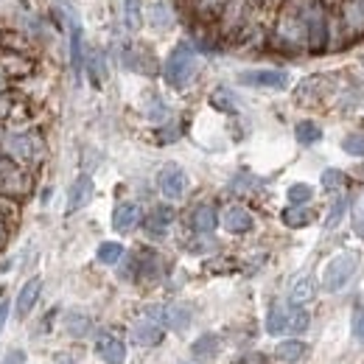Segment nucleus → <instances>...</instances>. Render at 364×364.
Here are the masks:
<instances>
[{"mask_svg": "<svg viewBox=\"0 0 364 364\" xmlns=\"http://www.w3.org/2000/svg\"><path fill=\"white\" fill-rule=\"evenodd\" d=\"M218 224V213L213 205H199L196 211H194V216H191V227L199 233V235H208V233H213Z\"/></svg>", "mask_w": 364, "mask_h": 364, "instance_id": "obj_13", "label": "nucleus"}, {"mask_svg": "<svg viewBox=\"0 0 364 364\" xmlns=\"http://www.w3.org/2000/svg\"><path fill=\"white\" fill-rule=\"evenodd\" d=\"M148 319H154L157 325H165L171 331H185L194 319V311L182 303H171V305H151L148 311Z\"/></svg>", "mask_w": 364, "mask_h": 364, "instance_id": "obj_3", "label": "nucleus"}, {"mask_svg": "<svg viewBox=\"0 0 364 364\" xmlns=\"http://www.w3.org/2000/svg\"><path fill=\"white\" fill-rule=\"evenodd\" d=\"M171 221H174V211H171L168 205H157V208L146 216V233H148L151 238H163V235L168 233Z\"/></svg>", "mask_w": 364, "mask_h": 364, "instance_id": "obj_12", "label": "nucleus"}, {"mask_svg": "<svg viewBox=\"0 0 364 364\" xmlns=\"http://www.w3.org/2000/svg\"><path fill=\"white\" fill-rule=\"evenodd\" d=\"M342 148H345V154H351V157H364V135H348V138L342 141Z\"/></svg>", "mask_w": 364, "mask_h": 364, "instance_id": "obj_31", "label": "nucleus"}, {"mask_svg": "<svg viewBox=\"0 0 364 364\" xmlns=\"http://www.w3.org/2000/svg\"><path fill=\"white\" fill-rule=\"evenodd\" d=\"M281 218H283L286 227H294V230H297V227H308V224L314 221V213H311L308 208H303V205H291V208L283 211Z\"/></svg>", "mask_w": 364, "mask_h": 364, "instance_id": "obj_21", "label": "nucleus"}, {"mask_svg": "<svg viewBox=\"0 0 364 364\" xmlns=\"http://www.w3.org/2000/svg\"><path fill=\"white\" fill-rule=\"evenodd\" d=\"M196 68H199L196 51H194L188 42H180V45H174V51H171L168 59H165V81H168L171 87L182 90V87L191 84Z\"/></svg>", "mask_w": 364, "mask_h": 364, "instance_id": "obj_1", "label": "nucleus"}, {"mask_svg": "<svg viewBox=\"0 0 364 364\" xmlns=\"http://www.w3.org/2000/svg\"><path fill=\"white\" fill-rule=\"evenodd\" d=\"M185 364H196V362H185Z\"/></svg>", "mask_w": 364, "mask_h": 364, "instance_id": "obj_38", "label": "nucleus"}, {"mask_svg": "<svg viewBox=\"0 0 364 364\" xmlns=\"http://www.w3.org/2000/svg\"><path fill=\"white\" fill-rule=\"evenodd\" d=\"M141 218H143V213L135 202H121L112 213V227H115V233H132L141 224Z\"/></svg>", "mask_w": 364, "mask_h": 364, "instance_id": "obj_10", "label": "nucleus"}, {"mask_svg": "<svg viewBox=\"0 0 364 364\" xmlns=\"http://www.w3.org/2000/svg\"><path fill=\"white\" fill-rule=\"evenodd\" d=\"M221 224H224L227 233L241 235V233H249L255 221H252V213H249L244 205H230V208L224 211V216H221Z\"/></svg>", "mask_w": 364, "mask_h": 364, "instance_id": "obj_7", "label": "nucleus"}, {"mask_svg": "<svg viewBox=\"0 0 364 364\" xmlns=\"http://www.w3.org/2000/svg\"><path fill=\"white\" fill-rule=\"evenodd\" d=\"M151 25H157V28L171 25V14H168L165 3H154V6H151Z\"/></svg>", "mask_w": 364, "mask_h": 364, "instance_id": "obj_32", "label": "nucleus"}, {"mask_svg": "<svg viewBox=\"0 0 364 364\" xmlns=\"http://www.w3.org/2000/svg\"><path fill=\"white\" fill-rule=\"evenodd\" d=\"M314 294H317L314 278H311V275H303V278H297V281L291 283L289 300H291V305H305V303L314 300Z\"/></svg>", "mask_w": 364, "mask_h": 364, "instance_id": "obj_15", "label": "nucleus"}, {"mask_svg": "<svg viewBox=\"0 0 364 364\" xmlns=\"http://www.w3.org/2000/svg\"><path fill=\"white\" fill-rule=\"evenodd\" d=\"M95 258H98L104 266H112V264H118V261L124 258V244H118V241H104V244L98 247Z\"/></svg>", "mask_w": 364, "mask_h": 364, "instance_id": "obj_23", "label": "nucleus"}, {"mask_svg": "<svg viewBox=\"0 0 364 364\" xmlns=\"http://www.w3.org/2000/svg\"><path fill=\"white\" fill-rule=\"evenodd\" d=\"M40 291H42V278H31L20 294H17V303H14V314H17V319H25L31 311H34V305H37V300H40Z\"/></svg>", "mask_w": 364, "mask_h": 364, "instance_id": "obj_9", "label": "nucleus"}, {"mask_svg": "<svg viewBox=\"0 0 364 364\" xmlns=\"http://www.w3.org/2000/svg\"><path fill=\"white\" fill-rule=\"evenodd\" d=\"M8 308H11V303L3 300V303H0V331H3V325H6V319H8Z\"/></svg>", "mask_w": 364, "mask_h": 364, "instance_id": "obj_37", "label": "nucleus"}, {"mask_svg": "<svg viewBox=\"0 0 364 364\" xmlns=\"http://www.w3.org/2000/svg\"><path fill=\"white\" fill-rule=\"evenodd\" d=\"M308 322H311V317H308V311L303 305H289V328H286V334H303L308 328Z\"/></svg>", "mask_w": 364, "mask_h": 364, "instance_id": "obj_25", "label": "nucleus"}, {"mask_svg": "<svg viewBox=\"0 0 364 364\" xmlns=\"http://www.w3.org/2000/svg\"><path fill=\"white\" fill-rule=\"evenodd\" d=\"M275 356L286 364H297L308 356V345L300 342V339H286V342H281V345L275 348Z\"/></svg>", "mask_w": 364, "mask_h": 364, "instance_id": "obj_16", "label": "nucleus"}, {"mask_svg": "<svg viewBox=\"0 0 364 364\" xmlns=\"http://www.w3.org/2000/svg\"><path fill=\"white\" fill-rule=\"evenodd\" d=\"M157 185H160V191H163L165 199H182V194L188 188V177H185V171L177 163H168V165L160 168Z\"/></svg>", "mask_w": 364, "mask_h": 364, "instance_id": "obj_4", "label": "nucleus"}, {"mask_svg": "<svg viewBox=\"0 0 364 364\" xmlns=\"http://www.w3.org/2000/svg\"><path fill=\"white\" fill-rule=\"evenodd\" d=\"M81 65H84V51H81V23L73 20L71 23V68L76 76L81 73Z\"/></svg>", "mask_w": 364, "mask_h": 364, "instance_id": "obj_19", "label": "nucleus"}, {"mask_svg": "<svg viewBox=\"0 0 364 364\" xmlns=\"http://www.w3.org/2000/svg\"><path fill=\"white\" fill-rule=\"evenodd\" d=\"M238 81L244 87H266V90H286L289 73L286 71H241Z\"/></svg>", "mask_w": 364, "mask_h": 364, "instance_id": "obj_5", "label": "nucleus"}, {"mask_svg": "<svg viewBox=\"0 0 364 364\" xmlns=\"http://www.w3.org/2000/svg\"><path fill=\"white\" fill-rule=\"evenodd\" d=\"M308 45L314 48V51H319L322 45H325V17H322V11L319 8H311L308 11Z\"/></svg>", "mask_w": 364, "mask_h": 364, "instance_id": "obj_14", "label": "nucleus"}, {"mask_svg": "<svg viewBox=\"0 0 364 364\" xmlns=\"http://www.w3.org/2000/svg\"><path fill=\"white\" fill-rule=\"evenodd\" d=\"M65 331H68L71 336H87V334L93 331V322H90V317H87V314L71 311V314L65 317Z\"/></svg>", "mask_w": 364, "mask_h": 364, "instance_id": "obj_22", "label": "nucleus"}, {"mask_svg": "<svg viewBox=\"0 0 364 364\" xmlns=\"http://www.w3.org/2000/svg\"><path fill=\"white\" fill-rule=\"evenodd\" d=\"M286 328H289V305H272L266 314V331L278 336V334H286Z\"/></svg>", "mask_w": 364, "mask_h": 364, "instance_id": "obj_18", "label": "nucleus"}, {"mask_svg": "<svg viewBox=\"0 0 364 364\" xmlns=\"http://www.w3.org/2000/svg\"><path fill=\"white\" fill-rule=\"evenodd\" d=\"M286 199H289V205H305V202L314 199V191L305 182H294V185H289V191H286Z\"/></svg>", "mask_w": 364, "mask_h": 364, "instance_id": "obj_28", "label": "nucleus"}, {"mask_svg": "<svg viewBox=\"0 0 364 364\" xmlns=\"http://www.w3.org/2000/svg\"><path fill=\"white\" fill-rule=\"evenodd\" d=\"M353 227H356V230L364 227V194L356 199V205H353Z\"/></svg>", "mask_w": 364, "mask_h": 364, "instance_id": "obj_34", "label": "nucleus"}, {"mask_svg": "<svg viewBox=\"0 0 364 364\" xmlns=\"http://www.w3.org/2000/svg\"><path fill=\"white\" fill-rule=\"evenodd\" d=\"M87 71H90L93 84H95V87H101V84H104V78H107V59H104V54H93V57H87Z\"/></svg>", "mask_w": 364, "mask_h": 364, "instance_id": "obj_26", "label": "nucleus"}, {"mask_svg": "<svg viewBox=\"0 0 364 364\" xmlns=\"http://www.w3.org/2000/svg\"><path fill=\"white\" fill-rule=\"evenodd\" d=\"M294 138H297V143L314 146L322 141V129H319V124H314V121H300V124L294 127Z\"/></svg>", "mask_w": 364, "mask_h": 364, "instance_id": "obj_20", "label": "nucleus"}, {"mask_svg": "<svg viewBox=\"0 0 364 364\" xmlns=\"http://www.w3.org/2000/svg\"><path fill=\"white\" fill-rule=\"evenodd\" d=\"M218 351H221V339H218L216 334H202V336L191 345V353H194L196 359H213Z\"/></svg>", "mask_w": 364, "mask_h": 364, "instance_id": "obj_17", "label": "nucleus"}, {"mask_svg": "<svg viewBox=\"0 0 364 364\" xmlns=\"http://www.w3.org/2000/svg\"><path fill=\"white\" fill-rule=\"evenodd\" d=\"M351 328H353V336H356V342H362V345H364V305H362V308H356V311H353Z\"/></svg>", "mask_w": 364, "mask_h": 364, "instance_id": "obj_33", "label": "nucleus"}, {"mask_svg": "<svg viewBox=\"0 0 364 364\" xmlns=\"http://www.w3.org/2000/svg\"><path fill=\"white\" fill-rule=\"evenodd\" d=\"M233 364H269V359L264 353H244V356H238Z\"/></svg>", "mask_w": 364, "mask_h": 364, "instance_id": "obj_35", "label": "nucleus"}, {"mask_svg": "<svg viewBox=\"0 0 364 364\" xmlns=\"http://www.w3.org/2000/svg\"><path fill=\"white\" fill-rule=\"evenodd\" d=\"M345 211H348V196H339L336 202H334V208H331V213H328V221H325V227L331 230V227H336L342 216H345Z\"/></svg>", "mask_w": 364, "mask_h": 364, "instance_id": "obj_30", "label": "nucleus"}, {"mask_svg": "<svg viewBox=\"0 0 364 364\" xmlns=\"http://www.w3.org/2000/svg\"><path fill=\"white\" fill-rule=\"evenodd\" d=\"M211 104L221 112H238V98L227 87H218V90L211 93Z\"/></svg>", "mask_w": 364, "mask_h": 364, "instance_id": "obj_24", "label": "nucleus"}, {"mask_svg": "<svg viewBox=\"0 0 364 364\" xmlns=\"http://www.w3.org/2000/svg\"><path fill=\"white\" fill-rule=\"evenodd\" d=\"M93 191H95L93 180H90L87 174H78V177L73 180L71 191H68V213L81 211V208H84V205L93 199Z\"/></svg>", "mask_w": 364, "mask_h": 364, "instance_id": "obj_6", "label": "nucleus"}, {"mask_svg": "<svg viewBox=\"0 0 364 364\" xmlns=\"http://www.w3.org/2000/svg\"><path fill=\"white\" fill-rule=\"evenodd\" d=\"M28 362V356H25V351H8L6 353V359L0 364H25Z\"/></svg>", "mask_w": 364, "mask_h": 364, "instance_id": "obj_36", "label": "nucleus"}, {"mask_svg": "<svg viewBox=\"0 0 364 364\" xmlns=\"http://www.w3.org/2000/svg\"><path fill=\"white\" fill-rule=\"evenodd\" d=\"M345 182H348V177L339 168H325L322 171V188L325 191H339V188H345Z\"/></svg>", "mask_w": 364, "mask_h": 364, "instance_id": "obj_29", "label": "nucleus"}, {"mask_svg": "<svg viewBox=\"0 0 364 364\" xmlns=\"http://www.w3.org/2000/svg\"><path fill=\"white\" fill-rule=\"evenodd\" d=\"M124 20L129 31H141L143 17H141V0H124Z\"/></svg>", "mask_w": 364, "mask_h": 364, "instance_id": "obj_27", "label": "nucleus"}, {"mask_svg": "<svg viewBox=\"0 0 364 364\" xmlns=\"http://www.w3.org/2000/svg\"><path fill=\"white\" fill-rule=\"evenodd\" d=\"M356 269H359V252H339V255H334V258L325 264L322 289L342 291L351 283V278L356 275Z\"/></svg>", "mask_w": 364, "mask_h": 364, "instance_id": "obj_2", "label": "nucleus"}, {"mask_svg": "<svg viewBox=\"0 0 364 364\" xmlns=\"http://www.w3.org/2000/svg\"><path fill=\"white\" fill-rule=\"evenodd\" d=\"M163 325H157L154 319H143V322H135L132 325V342L141 345V348H154L163 342Z\"/></svg>", "mask_w": 364, "mask_h": 364, "instance_id": "obj_11", "label": "nucleus"}, {"mask_svg": "<svg viewBox=\"0 0 364 364\" xmlns=\"http://www.w3.org/2000/svg\"><path fill=\"white\" fill-rule=\"evenodd\" d=\"M95 356L104 364H124L127 362V345L110 334H104L98 342H95Z\"/></svg>", "mask_w": 364, "mask_h": 364, "instance_id": "obj_8", "label": "nucleus"}]
</instances>
